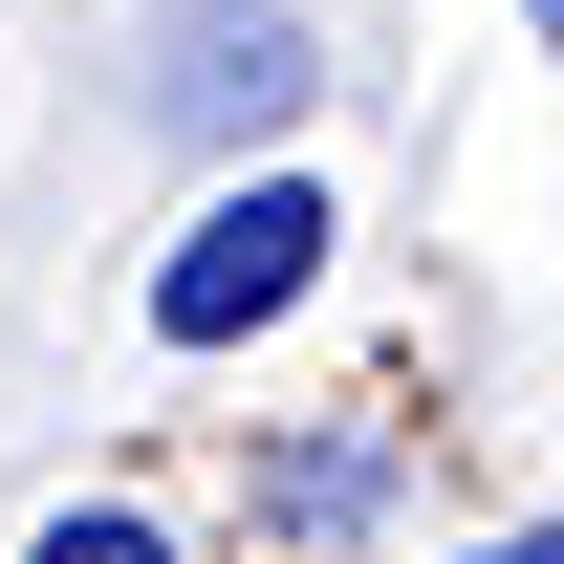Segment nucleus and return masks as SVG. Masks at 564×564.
<instances>
[{
  "instance_id": "f257e3e1",
  "label": "nucleus",
  "mask_w": 564,
  "mask_h": 564,
  "mask_svg": "<svg viewBox=\"0 0 564 564\" xmlns=\"http://www.w3.org/2000/svg\"><path fill=\"white\" fill-rule=\"evenodd\" d=\"M304 282H326V196H304V174H239V196L152 261V348H239V326L304 304Z\"/></svg>"
},
{
  "instance_id": "f03ea898",
  "label": "nucleus",
  "mask_w": 564,
  "mask_h": 564,
  "mask_svg": "<svg viewBox=\"0 0 564 564\" xmlns=\"http://www.w3.org/2000/svg\"><path fill=\"white\" fill-rule=\"evenodd\" d=\"M152 87H174V131H282V109H304V22H282V0H196Z\"/></svg>"
},
{
  "instance_id": "7ed1b4c3",
  "label": "nucleus",
  "mask_w": 564,
  "mask_h": 564,
  "mask_svg": "<svg viewBox=\"0 0 564 564\" xmlns=\"http://www.w3.org/2000/svg\"><path fill=\"white\" fill-rule=\"evenodd\" d=\"M22 564H174V521H131V499H66V521H44Z\"/></svg>"
},
{
  "instance_id": "20e7f679",
  "label": "nucleus",
  "mask_w": 564,
  "mask_h": 564,
  "mask_svg": "<svg viewBox=\"0 0 564 564\" xmlns=\"http://www.w3.org/2000/svg\"><path fill=\"white\" fill-rule=\"evenodd\" d=\"M478 564H564V521H521V543H478Z\"/></svg>"
},
{
  "instance_id": "39448f33",
  "label": "nucleus",
  "mask_w": 564,
  "mask_h": 564,
  "mask_svg": "<svg viewBox=\"0 0 564 564\" xmlns=\"http://www.w3.org/2000/svg\"><path fill=\"white\" fill-rule=\"evenodd\" d=\"M543 44H564V0H543Z\"/></svg>"
}]
</instances>
